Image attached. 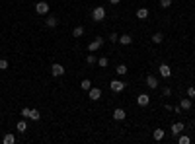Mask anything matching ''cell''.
Wrapping results in <instances>:
<instances>
[{
  "instance_id": "cell-29",
  "label": "cell",
  "mask_w": 195,
  "mask_h": 144,
  "mask_svg": "<svg viewBox=\"0 0 195 144\" xmlns=\"http://www.w3.org/2000/svg\"><path fill=\"white\" fill-rule=\"evenodd\" d=\"M109 41H111V43H117V41H119V35L115 33V31H113V33H109Z\"/></svg>"
},
{
  "instance_id": "cell-11",
  "label": "cell",
  "mask_w": 195,
  "mask_h": 144,
  "mask_svg": "<svg viewBox=\"0 0 195 144\" xmlns=\"http://www.w3.org/2000/svg\"><path fill=\"white\" fill-rule=\"evenodd\" d=\"M146 86H148L150 90H156V88H158V78H156V76H152V74L146 76Z\"/></svg>"
},
{
  "instance_id": "cell-36",
  "label": "cell",
  "mask_w": 195,
  "mask_h": 144,
  "mask_svg": "<svg viewBox=\"0 0 195 144\" xmlns=\"http://www.w3.org/2000/svg\"><path fill=\"white\" fill-rule=\"evenodd\" d=\"M0 117H2V113H0Z\"/></svg>"
},
{
  "instance_id": "cell-16",
  "label": "cell",
  "mask_w": 195,
  "mask_h": 144,
  "mask_svg": "<svg viewBox=\"0 0 195 144\" xmlns=\"http://www.w3.org/2000/svg\"><path fill=\"white\" fill-rule=\"evenodd\" d=\"M180 105H182V109H183V111H189V109H191V105H193V103H191V97H187V100H182Z\"/></svg>"
},
{
  "instance_id": "cell-20",
  "label": "cell",
  "mask_w": 195,
  "mask_h": 144,
  "mask_svg": "<svg viewBox=\"0 0 195 144\" xmlns=\"http://www.w3.org/2000/svg\"><path fill=\"white\" fill-rule=\"evenodd\" d=\"M2 142H4V144H14V142H16V136H14V134H10V132H8V134H4Z\"/></svg>"
},
{
  "instance_id": "cell-14",
  "label": "cell",
  "mask_w": 195,
  "mask_h": 144,
  "mask_svg": "<svg viewBox=\"0 0 195 144\" xmlns=\"http://www.w3.org/2000/svg\"><path fill=\"white\" fill-rule=\"evenodd\" d=\"M45 25H47V28H57V25H59V20H57L55 16H49L47 20H45Z\"/></svg>"
},
{
  "instance_id": "cell-19",
  "label": "cell",
  "mask_w": 195,
  "mask_h": 144,
  "mask_svg": "<svg viewBox=\"0 0 195 144\" xmlns=\"http://www.w3.org/2000/svg\"><path fill=\"white\" fill-rule=\"evenodd\" d=\"M82 35H84V28L82 25H76L72 29V37H82Z\"/></svg>"
},
{
  "instance_id": "cell-18",
  "label": "cell",
  "mask_w": 195,
  "mask_h": 144,
  "mask_svg": "<svg viewBox=\"0 0 195 144\" xmlns=\"http://www.w3.org/2000/svg\"><path fill=\"white\" fill-rule=\"evenodd\" d=\"M150 41H152L154 45H160V43L164 41V35H162V33H154L152 37H150Z\"/></svg>"
},
{
  "instance_id": "cell-24",
  "label": "cell",
  "mask_w": 195,
  "mask_h": 144,
  "mask_svg": "<svg viewBox=\"0 0 195 144\" xmlns=\"http://www.w3.org/2000/svg\"><path fill=\"white\" fill-rule=\"evenodd\" d=\"M109 64V60H108V57H100V59H97V66H100V68H105V66H108Z\"/></svg>"
},
{
  "instance_id": "cell-2",
  "label": "cell",
  "mask_w": 195,
  "mask_h": 144,
  "mask_svg": "<svg viewBox=\"0 0 195 144\" xmlns=\"http://www.w3.org/2000/svg\"><path fill=\"white\" fill-rule=\"evenodd\" d=\"M49 10H51V6L45 2V0H41V2H37V4H35V14H39V16H45V14H49Z\"/></svg>"
},
{
  "instance_id": "cell-21",
  "label": "cell",
  "mask_w": 195,
  "mask_h": 144,
  "mask_svg": "<svg viewBox=\"0 0 195 144\" xmlns=\"http://www.w3.org/2000/svg\"><path fill=\"white\" fill-rule=\"evenodd\" d=\"M115 72H117L119 76H125V74H127V64H117V68H115Z\"/></svg>"
},
{
  "instance_id": "cell-26",
  "label": "cell",
  "mask_w": 195,
  "mask_h": 144,
  "mask_svg": "<svg viewBox=\"0 0 195 144\" xmlns=\"http://www.w3.org/2000/svg\"><path fill=\"white\" fill-rule=\"evenodd\" d=\"M189 142H191V138L185 136V134H180L178 136V144H189Z\"/></svg>"
},
{
  "instance_id": "cell-27",
  "label": "cell",
  "mask_w": 195,
  "mask_h": 144,
  "mask_svg": "<svg viewBox=\"0 0 195 144\" xmlns=\"http://www.w3.org/2000/svg\"><path fill=\"white\" fill-rule=\"evenodd\" d=\"M29 113H31L29 107H22V111H20V115L24 117V119H29Z\"/></svg>"
},
{
  "instance_id": "cell-22",
  "label": "cell",
  "mask_w": 195,
  "mask_h": 144,
  "mask_svg": "<svg viewBox=\"0 0 195 144\" xmlns=\"http://www.w3.org/2000/svg\"><path fill=\"white\" fill-rule=\"evenodd\" d=\"M86 62H88V64H90V66H92V64H97V57L94 55V53H90V55L86 57Z\"/></svg>"
},
{
  "instance_id": "cell-31",
  "label": "cell",
  "mask_w": 195,
  "mask_h": 144,
  "mask_svg": "<svg viewBox=\"0 0 195 144\" xmlns=\"http://www.w3.org/2000/svg\"><path fill=\"white\" fill-rule=\"evenodd\" d=\"M8 68V60L6 59H0V70H6Z\"/></svg>"
},
{
  "instance_id": "cell-5",
  "label": "cell",
  "mask_w": 195,
  "mask_h": 144,
  "mask_svg": "<svg viewBox=\"0 0 195 144\" xmlns=\"http://www.w3.org/2000/svg\"><path fill=\"white\" fill-rule=\"evenodd\" d=\"M109 88H111V92L119 94V92H123V90H125V82H121V80H111V82H109Z\"/></svg>"
},
{
  "instance_id": "cell-6",
  "label": "cell",
  "mask_w": 195,
  "mask_h": 144,
  "mask_svg": "<svg viewBox=\"0 0 195 144\" xmlns=\"http://www.w3.org/2000/svg\"><path fill=\"white\" fill-rule=\"evenodd\" d=\"M183 129H185V125H183L182 121H176V123L172 125V129H170L172 134H174V138H176V136H180V134L183 132Z\"/></svg>"
},
{
  "instance_id": "cell-25",
  "label": "cell",
  "mask_w": 195,
  "mask_h": 144,
  "mask_svg": "<svg viewBox=\"0 0 195 144\" xmlns=\"http://www.w3.org/2000/svg\"><path fill=\"white\" fill-rule=\"evenodd\" d=\"M29 119H31V121H39V119H41V113H39L37 109H31V113H29Z\"/></svg>"
},
{
  "instance_id": "cell-33",
  "label": "cell",
  "mask_w": 195,
  "mask_h": 144,
  "mask_svg": "<svg viewBox=\"0 0 195 144\" xmlns=\"http://www.w3.org/2000/svg\"><path fill=\"white\" fill-rule=\"evenodd\" d=\"M172 111H176V115H180V113H182L183 109H182V105H176V107H174V109H172Z\"/></svg>"
},
{
  "instance_id": "cell-35",
  "label": "cell",
  "mask_w": 195,
  "mask_h": 144,
  "mask_svg": "<svg viewBox=\"0 0 195 144\" xmlns=\"http://www.w3.org/2000/svg\"><path fill=\"white\" fill-rule=\"evenodd\" d=\"M193 129H195V121H193Z\"/></svg>"
},
{
  "instance_id": "cell-4",
  "label": "cell",
  "mask_w": 195,
  "mask_h": 144,
  "mask_svg": "<svg viewBox=\"0 0 195 144\" xmlns=\"http://www.w3.org/2000/svg\"><path fill=\"white\" fill-rule=\"evenodd\" d=\"M65 72H66V70H65L63 64H59V62H53V64H51V74H53V76L59 78V76H63Z\"/></svg>"
},
{
  "instance_id": "cell-12",
  "label": "cell",
  "mask_w": 195,
  "mask_h": 144,
  "mask_svg": "<svg viewBox=\"0 0 195 144\" xmlns=\"http://www.w3.org/2000/svg\"><path fill=\"white\" fill-rule=\"evenodd\" d=\"M148 16H150L148 8H139V10H137V18H139V20H146Z\"/></svg>"
},
{
  "instance_id": "cell-30",
  "label": "cell",
  "mask_w": 195,
  "mask_h": 144,
  "mask_svg": "<svg viewBox=\"0 0 195 144\" xmlns=\"http://www.w3.org/2000/svg\"><path fill=\"white\" fill-rule=\"evenodd\" d=\"M187 97H191V100L195 97V88H193V86H189V88H187Z\"/></svg>"
},
{
  "instance_id": "cell-28",
  "label": "cell",
  "mask_w": 195,
  "mask_h": 144,
  "mask_svg": "<svg viewBox=\"0 0 195 144\" xmlns=\"http://www.w3.org/2000/svg\"><path fill=\"white\" fill-rule=\"evenodd\" d=\"M170 6H172V0H160V8L166 10V8H170Z\"/></svg>"
},
{
  "instance_id": "cell-13",
  "label": "cell",
  "mask_w": 195,
  "mask_h": 144,
  "mask_svg": "<svg viewBox=\"0 0 195 144\" xmlns=\"http://www.w3.org/2000/svg\"><path fill=\"white\" fill-rule=\"evenodd\" d=\"M164 136H166V132H164L162 129H156V131L152 132V138H154L156 142H160V140H164Z\"/></svg>"
},
{
  "instance_id": "cell-34",
  "label": "cell",
  "mask_w": 195,
  "mask_h": 144,
  "mask_svg": "<svg viewBox=\"0 0 195 144\" xmlns=\"http://www.w3.org/2000/svg\"><path fill=\"white\" fill-rule=\"evenodd\" d=\"M109 2H111V4H113V6H117V4H119V2H121V0H109Z\"/></svg>"
},
{
  "instance_id": "cell-32",
  "label": "cell",
  "mask_w": 195,
  "mask_h": 144,
  "mask_svg": "<svg viewBox=\"0 0 195 144\" xmlns=\"http://www.w3.org/2000/svg\"><path fill=\"white\" fill-rule=\"evenodd\" d=\"M162 95H164V97H170V95H172V90H170V88H164V90H162Z\"/></svg>"
},
{
  "instance_id": "cell-3",
  "label": "cell",
  "mask_w": 195,
  "mask_h": 144,
  "mask_svg": "<svg viewBox=\"0 0 195 144\" xmlns=\"http://www.w3.org/2000/svg\"><path fill=\"white\" fill-rule=\"evenodd\" d=\"M102 45H103V37L94 39L90 45H88V53H96V51H100V49H102Z\"/></svg>"
},
{
  "instance_id": "cell-17",
  "label": "cell",
  "mask_w": 195,
  "mask_h": 144,
  "mask_svg": "<svg viewBox=\"0 0 195 144\" xmlns=\"http://www.w3.org/2000/svg\"><path fill=\"white\" fill-rule=\"evenodd\" d=\"M16 131L25 132V131H28V123H25L24 119H20V121H18V125H16Z\"/></svg>"
},
{
  "instance_id": "cell-1",
  "label": "cell",
  "mask_w": 195,
  "mask_h": 144,
  "mask_svg": "<svg viewBox=\"0 0 195 144\" xmlns=\"http://www.w3.org/2000/svg\"><path fill=\"white\" fill-rule=\"evenodd\" d=\"M92 18H94V22H103L105 20V8L103 6H96L92 10Z\"/></svg>"
},
{
  "instance_id": "cell-7",
  "label": "cell",
  "mask_w": 195,
  "mask_h": 144,
  "mask_svg": "<svg viewBox=\"0 0 195 144\" xmlns=\"http://www.w3.org/2000/svg\"><path fill=\"white\" fill-rule=\"evenodd\" d=\"M148 103H150V95L148 94H139L137 95V105L139 107H146Z\"/></svg>"
},
{
  "instance_id": "cell-9",
  "label": "cell",
  "mask_w": 195,
  "mask_h": 144,
  "mask_svg": "<svg viewBox=\"0 0 195 144\" xmlns=\"http://www.w3.org/2000/svg\"><path fill=\"white\" fill-rule=\"evenodd\" d=\"M88 97H90L92 101H97L102 97V90L100 88H90V90H88Z\"/></svg>"
},
{
  "instance_id": "cell-23",
  "label": "cell",
  "mask_w": 195,
  "mask_h": 144,
  "mask_svg": "<svg viewBox=\"0 0 195 144\" xmlns=\"http://www.w3.org/2000/svg\"><path fill=\"white\" fill-rule=\"evenodd\" d=\"M80 88L84 90V92H88V90H90V88H92V82H90V80H88V78H84V80H82V82H80Z\"/></svg>"
},
{
  "instance_id": "cell-8",
  "label": "cell",
  "mask_w": 195,
  "mask_h": 144,
  "mask_svg": "<svg viewBox=\"0 0 195 144\" xmlns=\"http://www.w3.org/2000/svg\"><path fill=\"white\" fill-rule=\"evenodd\" d=\"M158 70H160V76L162 78H170L172 76V68L166 64V62H160V66H158Z\"/></svg>"
},
{
  "instance_id": "cell-15",
  "label": "cell",
  "mask_w": 195,
  "mask_h": 144,
  "mask_svg": "<svg viewBox=\"0 0 195 144\" xmlns=\"http://www.w3.org/2000/svg\"><path fill=\"white\" fill-rule=\"evenodd\" d=\"M119 43H121V45H131V43H133V37H131L129 33H125V35H119Z\"/></svg>"
},
{
  "instance_id": "cell-10",
  "label": "cell",
  "mask_w": 195,
  "mask_h": 144,
  "mask_svg": "<svg viewBox=\"0 0 195 144\" xmlns=\"http://www.w3.org/2000/svg\"><path fill=\"white\" fill-rule=\"evenodd\" d=\"M125 117H127L125 109H121V107H117V109H113V119H115V121H123Z\"/></svg>"
}]
</instances>
